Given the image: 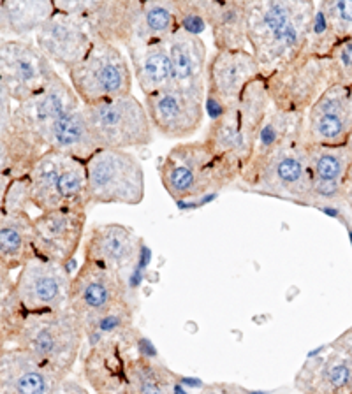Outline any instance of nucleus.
Wrapping results in <instances>:
<instances>
[{"mask_svg": "<svg viewBox=\"0 0 352 394\" xmlns=\"http://www.w3.org/2000/svg\"><path fill=\"white\" fill-rule=\"evenodd\" d=\"M57 11L82 20L95 39L129 46L136 35L143 2L138 0H58Z\"/></svg>", "mask_w": 352, "mask_h": 394, "instance_id": "13", "label": "nucleus"}, {"mask_svg": "<svg viewBox=\"0 0 352 394\" xmlns=\"http://www.w3.org/2000/svg\"><path fill=\"white\" fill-rule=\"evenodd\" d=\"M32 204L46 213L83 210L88 203L87 164L58 152H46L28 174Z\"/></svg>", "mask_w": 352, "mask_h": 394, "instance_id": "4", "label": "nucleus"}, {"mask_svg": "<svg viewBox=\"0 0 352 394\" xmlns=\"http://www.w3.org/2000/svg\"><path fill=\"white\" fill-rule=\"evenodd\" d=\"M122 299V280L116 273L88 262L71 283V310L82 326H97L104 317L116 312Z\"/></svg>", "mask_w": 352, "mask_h": 394, "instance_id": "17", "label": "nucleus"}, {"mask_svg": "<svg viewBox=\"0 0 352 394\" xmlns=\"http://www.w3.org/2000/svg\"><path fill=\"white\" fill-rule=\"evenodd\" d=\"M343 194H346L347 201L352 204V164H351L349 171H347L346 181H343Z\"/></svg>", "mask_w": 352, "mask_h": 394, "instance_id": "37", "label": "nucleus"}, {"mask_svg": "<svg viewBox=\"0 0 352 394\" xmlns=\"http://www.w3.org/2000/svg\"><path fill=\"white\" fill-rule=\"evenodd\" d=\"M245 184L254 185L270 194L291 199L303 201L314 197L305 130L291 136L275 150L266 162L255 171L254 176Z\"/></svg>", "mask_w": 352, "mask_h": 394, "instance_id": "11", "label": "nucleus"}, {"mask_svg": "<svg viewBox=\"0 0 352 394\" xmlns=\"http://www.w3.org/2000/svg\"><path fill=\"white\" fill-rule=\"evenodd\" d=\"M259 78L263 72L252 51H215L207 72V111L211 118L236 104L245 89Z\"/></svg>", "mask_w": 352, "mask_h": 394, "instance_id": "14", "label": "nucleus"}, {"mask_svg": "<svg viewBox=\"0 0 352 394\" xmlns=\"http://www.w3.org/2000/svg\"><path fill=\"white\" fill-rule=\"evenodd\" d=\"M69 394H76V393H69Z\"/></svg>", "mask_w": 352, "mask_h": 394, "instance_id": "40", "label": "nucleus"}, {"mask_svg": "<svg viewBox=\"0 0 352 394\" xmlns=\"http://www.w3.org/2000/svg\"><path fill=\"white\" fill-rule=\"evenodd\" d=\"M82 106L83 102L76 96L75 89L60 74H57L41 92L14 104L9 133L23 137L25 141L46 153L44 141L51 127Z\"/></svg>", "mask_w": 352, "mask_h": 394, "instance_id": "10", "label": "nucleus"}, {"mask_svg": "<svg viewBox=\"0 0 352 394\" xmlns=\"http://www.w3.org/2000/svg\"><path fill=\"white\" fill-rule=\"evenodd\" d=\"M159 176L175 199L196 197L229 185L241 169L211 152L204 141L178 143L160 160Z\"/></svg>", "mask_w": 352, "mask_h": 394, "instance_id": "3", "label": "nucleus"}, {"mask_svg": "<svg viewBox=\"0 0 352 394\" xmlns=\"http://www.w3.org/2000/svg\"><path fill=\"white\" fill-rule=\"evenodd\" d=\"M57 74L34 39L0 41V86L7 90L14 104L41 92Z\"/></svg>", "mask_w": 352, "mask_h": 394, "instance_id": "12", "label": "nucleus"}, {"mask_svg": "<svg viewBox=\"0 0 352 394\" xmlns=\"http://www.w3.org/2000/svg\"><path fill=\"white\" fill-rule=\"evenodd\" d=\"M251 51L263 78L299 57L317 6L310 0H245Z\"/></svg>", "mask_w": 352, "mask_h": 394, "instance_id": "1", "label": "nucleus"}, {"mask_svg": "<svg viewBox=\"0 0 352 394\" xmlns=\"http://www.w3.org/2000/svg\"><path fill=\"white\" fill-rule=\"evenodd\" d=\"M34 43L44 57L64 71H71L87 57L95 38L82 20L57 11L34 35Z\"/></svg>", "mask_w": 352, "mask_h": 394, "instance_id": "18", "label": "nucleus"}, {"mask_svg": "<svg viewBox=\"0 0 352 394\" xmlns=\"http://www.w3.org/2000/svg\"><path fill=\"white\" fill-rule=\"evenodd\" d=\"M317 7L324 14L339 43L352 38V0H326Z\"/></svg>", "mask_w": 352, "mask_h": 394, "instance_id": "33", "label": "nucleus"}, {"mask_svg": "<svg viewBox=\"0 0 352 394\" xmlns=\"http://www.w3.org/2000/svg\"><path fill=\"white\" fill-rule=\"evenodd\" d=\"M343 342H346V345H343V350H346L347 356H349L351 359H352V334H351V337H347V338L343 337Z\"/></svg>", "mask_w": 352, "mask_h": 394, "instance_id": "38", "label": "nucleus"}, {"mask_svg": "<svg viewBox=\"0 0 352 394\" xmlns=\"http://www.w3.org/2000/svg\"><path fill=\"white\" fill-rule=\"evenodd\" d=\"M270 109L266 78L255 79L245 89L236 104L211 120L204 143L220 159L229 160L243 171Z\"/></svg>", "mask_w": 352, "mask_h": 394, "instance_id": "2", "label": "nucleus"}, {"mask_svg": "<svg viewBox=\"0 0 352 394\" xmlns=\"http://www.w3.org/2000/svg\"><path fill=\"white\" fill-rule=\"evenodd\" d=\"M153 129L167 140H189L203 125L207 113V96L170 86L145 97Z\"/></svg>", "mask_w": 352, "mask_h": 394, "instance_id": "15", "label": "nucleus"}, {"mask_svg": "<svg viewBox=\"0 0 352 394\" xmlns=\"http://www.w3.org/2000/svg\"><path fill=\"white\" fill-rule=\"evenodd\" d=\"M138 240L127 227L119 224L101 225L88 242V257L101 268L120 275L134 262Z\"/></svg>", "mask_w": 352, "mask_h": 394, "instance_id": "24", "label": "nucleus"}, {"mask_svg": "<svg viewBox=\"0 0 352 394\" xmlns=\"http://www.w3.org/2000/svg\"><path fill=\"white\" fill-rule=\"evenodd\" d=\"M85 115L99 150L141 148L153 141L148 111L132 94L85 106Z\"/></svg>", "mask_w": 352, "mask_h": 394, "instance_id": "7", "label": "nucleus"}, {"mask_svg": "<svg viewBox=\"0 0 352 394\" xmlns=\"http://www.w3.org/2000/svg\"><path fill=\"white\" fill-rule=\"evenodd\" d=\"M352 153L347 148L308 143V166L314 197L333 199L343 191Z\"/></svg>", "mask_w": 352, "mask_h": 394, "instance_id": "23", "label": "nucleus"}, {"mask_svg": "<svg viewBox=\"0 0 352 394\" xmlns=\"http://www.w3.org/2000/svg\"><path fill=\"white\" fill-rule=\"evenodd\" d=\"M346 148H347V150H349V152L352 153V129H351L349 136H347V141H346Z\"/></svg>", "mask_w": 352, "mask_h": 394, "instance_id": "39", "label": "nucleus"}, {"mask_svg": "<svg viewBox=\"0 0 352 394\" xmlns=\"http://www.w3.org/2000/svg\"><path fill=\"white\" fill-rule=\"evenodd\" d=\"M352 129V97L349 89L333 85L308 109L305 134L308 143L339 147Z\"/></svg>", "mask_w": 352, "mask_h": 394, "instance_id": "19", "label": "nucleus"}, {"mask_svg": "<svg viewBox=\"0 0 352 394\" xmlns=\"http://www.w3.org/2000/svg\"><path fill=\"white\" fill-rule=\"evenodd\" d=\"M85 164L88 203H141L145 197V173L134 153L101 148Z\"/></svg>", "mask_w": 352, "mask_h": 394, "instance_id": "9", "label": "nucleus"}, {"mask_svg": "<svg viewBox=\"0 0 352 394\" xmlns=\"http://www.w3.org/2000/svg\"><path fill=\"white\" fill-rule=\"evenodd\" d=\"M335 85L349 89L352 83V38L343 39L335 46L329 55Z\"/></svg>", "mask_w": 352, "mask_h": 394, "instance_id": "34", "label": "nucleus"}, {"mask_svg": "<svg viewBox=\"0 0 352 394\" xmlns=\"http://www.w3.org/2000/svg\"><path fill=\"white\" fill-rule=\"evenodd\" d=\"M321 377L331 391L343 393L352 389V359L349 356L335 354L321 364Z\"/></svg>", "mask_w": 352, "mask_h": 394, "instance_id": "32", "label": "nucleus"}, {"mask_svg": "<svg viewBox=\"0 0 352 394\" xmlns=\"http://www.w3.org/2000/svg\"><path fill=\"white\" fill-rule=\"evenodd\" d=\"M82 322L71 308L31 313L18 333V344L51 370L72 364L82 344Z\"/></svg>", "mask_w": 352, "mask_h": 394, "instance_id": "6", "label": "nucleus"}, {"mask_svg": "<svg viewBox=\"0 0 352 394\" xmlns=\"http://www.w3.org/2000/svg\"><path fill=\"white\" fill-rule=\"evenodd\" d=\"M305 120L307 115L284 113L271 108L266 120H264L261 130H259L258 137H255L251 159H248L243 171H241V178H243L245 181L251 180L255 174V171L266 162V159L275 150L280 147V145H284L291 136L305 130Z\"/></svg>", "mask_w": 352, "mask_h": 394, "instance_id": "26", "label": "nucleus"}, {"mask_svg": "<svg viewBox=\"0 0 352 394\" xmlns=\"http://www.w3.org/2000/svg\"><path fill=\"white\" fill-rule=\"evenodd\" d=\"M53 370L27 350H6L2 354V384L14 394H48Z\"/></svg>", "mask_w": 352, "mask_h": 394, "instance_id": "27", "label": "nucleus"}, {"mask_svg": "<svg viewBox=\"0 0 352 394\" xmlns=\"http://www.w3.org/2000/svg\"><path fill=\"white\" fill-rule=\"evenodd\" d=\"M34 250V220L27 213H2L0 220V255L2 264L16 266L31 261Z\"/></svg>", "mask_w": 352, "mask_h": 394, "instance_id": "30", "label": "nucleus"}, {"mask_svg": "<svg viewBox=\"0 0 352 394\" xmlns=\"http://www.w3.org/2000/svg\"><path fill=\"white\" fill-rule=\"evenodd\" d=\"M14 287L23 308L31 313L58 312L71 299V282L64 266L39 257L21 266Z\"/></svg>", "mask_w": 352, "mask_h": 394, "instance_id": "16", "label": "nucleus"}, {"mask_svg": "<svg viewBox=\"0 0 352 394\" xmlns=\"http://www.w3.org/2000/svg\"><path fill=\"white\" fill-rule=\"evenodd\" d=\"M57 13L51 0H4L0 2L2 39H27Z\"/></svg>", "mask_w": 352, "mask_h": 394, "instance_id": "29", "label": "nucleus"}, {"mask_svg": "<svg viewBox=\"0 0 352 394\" xmlns=\"http://www.w3.org/2000/svg\"><path fill=\"white\" fill-rule=\"evenodd\" d=\"M28 203H32L28 176L11 181L2 191L4 213H23Z\"/></svg>", "mask_w": 352, "mask_h": 394, "instance_id": "35", "label": "nucleus"}, {"mask_svg": "<svg viewBox=\"0 0 352 394\" xmlns=\"http://www.w3.org/2000/svg\"><path fill=\"white\" fill-rule=\"evenodd\" d=\"M333 85L335 79L329 57L299 55L291 64L266 78L271 108L298 115H307L308 109Z\"/></svg>", "mask_w": 352, "mask_h": 394, "instance_id": "8", "label": "nucleus"}, {"mask_svg": "<svg viewBox=\"0 0 352 394\" xmlns=\"http://www.w3.org/2000/svg\"><path fill=\"white\" fill-rule=\"evenodd\" d=\"M138 384L139 394H164L163 385L157 381V375L150 368L138 370Z\"/></svg>", "mask_w": 352, "mask_h": 394, "instance_id": "36", "label": "nucleus"}, {"mask_svg": "<svg viewBox=\"0 0 352 394\" xmlns=\"http://www.w3.org/2000/svg\"><path fill=\"white\" fill-rule=\"evenodd\" d=\"M67 74L71 86L83 106L113 101L132 94L134 74L127 64V58L119 46L101 39H95L87 57Z\"/></svg>", "mask_w": 352, "mask_h": 394, "instance_id": "5", "label": "nucleus"}, {"mask_svg": "<svg viewBox=\"0 0 352 394\" xmlns=\"http://www.w3.org/2000/svg\"><path fill=\"white\" fill-rule=\"evenodd\" d=\"M129 51L134 79L145 97L173 86V67L166 41L134 45Z\"/></svg>", "mask_w": 352, "mask_h": 394, "instance_id": "25", "label": "nucleus"}, {"mask_svg": "<svg viewBox=\"0 0 352 394\" xmlns=\"http://www.w3.org/2000/svg\"><path fill=\"white\" fill-rule=\"evenodd\" d=\"M197 11L211 28L217 51L247 50V9L245 0H194Z\"/></svg>", "mask_w": 352, "mask_h": 394, "instance_id": "22", "label": "nucleus"}, {"mask_svg": "<svg viewBox=\"0 0 352 394\" xmlns=\"http://www.w3.org/2000/svg\"><path fill=\"white\" fill-rule=\"evenodd\" d=\"M85 224L83 210L46 211L34 220V252L44 261L65 264L79 245Z\"/></svg>", "mask_w": 352, "mask_h": 394, "instance_id": "20", "label": "nucleus"}, {"mask_svg": "<svg viewBox=\"0 0 352 394\" xmlns=\"http://www.w3.org/2000/svg\"><path fill=\"white\" fill-rule=\"evenodd\" d=\"M44 143H46L48 152L51 150V152L64 153V155L87 162L97 152L99 147L92 136L90 127H88L85 106L58 120L48 133Z\"/></svg>", "mask_w": 352, "mask_h": 394, "instance_id": "28", "label": "nucleus"}, {"mask_svg": "<svg viewBox=\"0 0 352 394\" xmlns=\"http://www.w3.org/2000/svg\"><path fill=\"white\" fill-rule=\"evenodd\" d=\"M178 28V2H171V0H148V2H143L136 35L127 48L134 45H145V43L166 41Z\"/></svg>", "mask_w": 352, "mask_h": 394, "instance_id": "31", "label": "nucleus"}, {"mask_svg": "<svg viewBox=\"0 0 352 394\" xmlns=\"http://www.w3.org/2000/svg\"><path fill=\"white\" fill-rule=\"evenodd\" d=\"M173 67V86L207 96L208 51L203 39L182 27L166 39Z\"/></svg>", "mask_w": 352, "mask_h": 394, "instance_id": "21", "label": "nucleus"}]
</instances>
